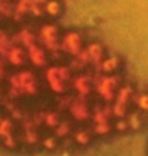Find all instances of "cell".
Returning a JSON list of instances; mask_svg holds the SVG:
<instances>
[{
  "mask_svg": "<svg viewBox=\"0 0 148 156\" xmlns=\"http://www.w3.org/2000/svg\"><path fill=\"white\" fill-rule=\"evenodd\" d=\"M148 123V85L105 43L55 20L0 26V149L62 153Z\"/></svg>",
  "mask_w": 148,
  "mask_h": 156,
  "instance_id": "1",
  "label": "cell"
}]
</instances>
